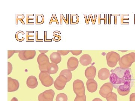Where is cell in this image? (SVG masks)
<instances>
[{
    "mask_svg": "<svg viewBox=\"0 0 135 101\" xmlns=\"http://www.w3.org/2000/svg\"><path fill=\"white\" fill-rule=\"evenodd\" d=\"M33 14H26V24H34V23H29V20H33V18H29V16H33Z\"/></svg>",
    "mask_w": 135,
    "mask_h": 101,
    "instance_id": "cell-30",
    "label": "cell"
},
{
    "mask_svg": "<svg viewBox=\"0 0 135 101\" xmlns=\"http://www.w3.org/2000/svg\"><path fill=\"white\" fill-rule=\"evenodd\" d=\"M59 67L57 64L50 63L47 69V71L50 74H55L58 72Z\"/></svg>",
    "mask_w": 135,
    "mask_h": 101,
    "instance_id": "cell-19",
    "label": "cell"
},
{
    "mask_svg": "<svg viewBox=\"0 0 135 101\" xmlns=\"http://www.w3.org/2000/svg\"><path fill=\"white\" fill-rule=\"evenodd\" d=\"M110 71L106 68H102L98 71V78L101 80H104L108 79L110 78Z\"/></svg>",
    "mask_w": 135,
    "mask_h": 101,
    "instance_id": "cell-15",
    "label": "cell"
},
{
    "mask_svg": "<svg viewBox=\"0 0 135 101\" xmlns=\"http://www.w3.org/2000/svg\"><path fill=\"white\" fill-rule=\"evenodd\" d=\"M113 85L110 82H107L103 84L100 88L99 91V94L102 97L106 98L107 95L112 92Z\"/></svg>",
    "mask_w": 135,
    "mask_h": 101,
    "instance_id": "cell-10",
    "label": "cell"
},
{
    "mask_svg": "<svg viewBox=\"0 0 135 101\" xmlns=\"http://www.w3.org/2000/svg\"><path fill=\"white\" fill-rule=\"evenodd\" d=\"M73 89L76 95L83 96L85 94V87L82 80L76 79L73 83Z\"/></svg>",
    "mask_w": 135,
    "mask_h": 101,
    "instance_id": "cell-6",
    "label": "cell"
},
{
    "mask_svg": "<svg viewBox=\"0 0 135 101\" xmlns=\"http://www.w3.org/2000/svg\"><path fill=\"white\" fill-rule=\"evenodd\" d=\"M98 24H101V20H104V24H107V15L106 14H104V18H101V17H100V16H101V15L100 14H98Z\"/></svg>",
    "mask_w": 135,
    "mask_h": 101,
    "instance_id": "cell-33",
    "label": "cell"
},
{
    "mask_svg": "<svg viewBox=\"0 0 135 101\" xmlns=\"http://www.w3.org/2000/svg\"><path fill=\"white\" fill-rule=\"evenodd\" d=\"M19 33H22V34H25L24 32H23L21 31H19L17 32V33H16V39L18 41L22 42V41H23L24 40L25 38H22V39H21V40H20L19 39H18V34Z\"/></svg>",
    "mask_w": 135,
    "mask_h": 101,
    "instance_id": "cell-35",
    "label": "cell"
},
{
    "mask_svg": "<svg viewBox=\"0 0 135 101\" xmlns=\"http://www.w3.org/2000/svg\"><path fill=\"white\" fill-rule=\"evenodd\" d=\"M109 24H111V14H109Z\"/></svg>",
    "mask_w": 135,
    "mask_h": 101,
    "instance_id": "cell-48",
    "label": "cell"
},
{
    "mask_svg": "<svg viewBox=\"0 0 135 101\" xmlns=\"http://www.w3.org/2000/svg\"><path fill=\"white\" fill-rule=\"evenodd\" d=\"M92 101H103L101 100V99H99V98H95Z\"/></svg>",
    "mask_w": 135,
    "mask_h": 101,
    "instance_id": "cell-46",
    "label": "cell"
},
{
    "mask_svg": "<svg viewBox=\"0 0 135 101\" xmlns=\"http://www.w3.org/2000/svg\"><path fill=\"white\" fill-rule=\"evenodd\" d=\"M25 16L23 14H16V24H18V20H20L22 22V24H25L24 22L23 19H24Z\"/></svg>",
    "mask_w": 135,
    "mask_h": 101,
    "instance_id": "cell-25",
    "label": "cell"
},
{
    "mask_svg": "<svg viewBox=\"0 0 135 101\" xmlns=\"http://www.w3.org/2000/svg\"><path fill=\"white\" fill-rule=\"evenodd\" d=\"M135 62V53L131 52L125 55L120 58L119 64L122 69H129L132 64Z\"/></svg>",
    "mask_w": 135,
    "mask_h": 101,
    "instance_id": "cell-2",
    "label": "cell"
},
{
    "mask_svg": "<svg viewBox=\"0 0 135 101\" xmlns=\"http://www.w3.org/2000/svg\"><path fill=\"white\" fill-rule=\"evenodd\" d=\"M120 58V56L118 53L113 51L109 52L106 55L107 65L112 68L115 67L119 61Z\"/></svg>",
    "mask_w": 135,
    "mask_h": 101,
    "instance_id": "cell-3",
    "label": "cell"
},
{
    "mask_svg": "<svg viewBox=\"0 0 135 101\" xmlns=\"http://www.w3.org/2000/svg\"><path fill=\"white\" fill-rule=\"evenodd\" d=\"M36 42H42L43 39H38V32L36 31Z\"/></svg>",
    "mask_w": 135,
    "mask_h": 101,
    "instance_id": "cell-43",
    "label": "cell"
},
{
    "mask_svg": "<svg viewBox=\"0 0 135 101\" xmlns=\"http://www.w3.org/2000/svg\"><path fill=\"white\" fill-rule=\"evenodd\" d=\"M8 75H9L12 72V66L11 63L9 62H8Z\"/></svg>",
    "mask_w": 135,
    "mask_h": 101,
    "instance_id": "cell-36",
    "label": "cell"
},
{
    "mask_svg": "<svg viewBox=\"0 0 135 101\" xmlns=\"http://www.w3.org/2000/svg\"><path fill=\"white\" fill-rule=\"evenodd\" d=\"M39 79L43 85L46 87L51 86L54 84V80L47 71H42L39 75Z\"/></svg>",
    "mask_w": 135,
    "mask_h": 101,
    "instance_id": "cell-4",
    "label": "cell"
},
{
    "mask_svg": "<svg viewBox=\"0 0 135 101\" xmlns=\"http://www.w3.org/2000/svg\"><path fill=\"white\" fill-rule=\"evenodd\" d=\"M70 52L72 54L74 55H79L81 54L82 52V50H71Z\"/></svg>",
    "mask_w": 135,
    "mask_h": 101,
    "instance_id": "cell-34",
    "label": "cell"
},
{
    "mask_svg": "<svg viewBox=\"0 0 135 101\" xmlns=\"http://www.w3.org/2000/svg\"><path fill=\"white\" fill-rule=\"evenodd\" d=\"M92 59L91 57L89 54H84L80 57V62L83 66H87L91 64Z\"/></svg>",
    "mask_w": 135,
    "mask_h": 101,
    "instance_id": "cell-17",
    "label": "cell"
},
{
    "mask_svg": "<svg viewBox=\"0 0 135 101\" xmlns=\"http://www.w3.org/2000/svg\"><path fill=\"white\" fill-rule=\"evenodd\" d=\"M33 33V31H26V42H34V40L29 39V37H33V35H29V33Z\"/></svg>",
    "mask_w": 135,
    "mask_h": 101,
    "instance_id": "cell-31",
    "label": "cell"
},
{
    "mask_svg": "<svg viewBox=\"0 0 135 101\" xmlns=\"http://www.w3.org/2000/svg\"><path fill=\"white\" fill-rule=\"evenodd\" d=\"M123 14H121V24H126V23L123 22V21H124V19H127V20H128L129 18H123Z\"/></svg>",
    "mask_w": 135,
    "mask_h": 101,
    "instance_id": "cell-44",
    "label": "cell"
},
{
    "mask_svg": "<svg viewBox=\"0 0 135 101\" xmlns=\"http://www.w3.org/2000/svg\"><path fill=\"white\" fill-rule=\"evenodd\" d=\"M55 93L52 89L46 90L38 97L39 101H53Z\"/></svg>",
    "mask_w": 135,
    "mask_h": 101,
    "instance_id": "cell-7",
    "label": "cell"
},
{
    "mask_svg": "<svg viewBox=\"0 0 135 101\" xmlns=\"http://www.w3.org/2000/svg\"><path fill=\"white\" fill-rule=\"evenodd\" d=\"M50 57L51 62L56 64L59 63L62 60L61 55L57 52H53L51 54Z\"/></svg>",
    "mask_w": 135,
    "mask_h": 101,
    "instance_id": "cell-18",
    "label": "cell"
},
{
    "mask_svg": "<svg viewBox=\"0 0 135 101\" xmlns=\"http://www.w3.org/2000/svg\"><path fill=\"white\" fill-rule=\"evenodd\" d=\"M79 64V61L77 58L74 57H70L67 62L68 69L71 71H73L77 69Z\"/></svg>",
    "mask_w": 135,
    "mask_h": 101,
    "instance_id": "cell-12",
    "label": "cell"
},
{
    "mask_svg": "<svg viewBox=\"0 0 135 101\" xmlns=\"http://www.w3.org/2000/svg\"><path fill=\"white\" fill-rule=\"evenodd\" d=\"M57 32V31H56L53 32V35L54 36H55V37H57V38L59 39V40H57L55 38H53V40L55 41L58 42L60 41L61 40V37H60V36H59V35H56V34H55Z\"/></svg>",
    "mask_w": 135,
    "mask_h": 101,
    "instance_id": "cell-37",
    "label": "cell"
},
{
    "mask_svg": "<svg viewBox=\"0 0 135 101\" xmlns=\"http://www.w3.org/2000/svg\"><path fill=\"white\" fill-rule=\"evenodd\" d=\"M11 101H18V99L16 98V97H13L12 99H11Z\"/></svg>",
    "mask_w": 135,
    "mask_h": 101,
    "instance_id": "cell-47",
    "label": "cell"
},
{
    "mask_svg": "<svg viewBox=\"0 0 135 101\" xmlns=\"http://www.w3.org/2000/svg\"><path fill=\"white\" fill-rule=\"evenodd\" d=\"M86 97L85 94H84L83 96L76 95L74 101H86Z\"/></svg>",
    "mask_w": 135,
    "mask_h": 101,
    "instance_id": "cell-27",
    "label": "cell"
},
{
    "mask_svg": "<svg viewBox=\"0 0 135 101\" xmlns=\"http://www.w3.org/2000/svg\"><path fill=\"white\" fill-rule=\"evenodd\" d=\"M69 15L68 14H66V19L64 17V16H63L62 14H60V24H62V19H64L65 22L66 24H69V18H68Z\"/></svg>",
    "mask_w": 135,
    "mask_h": 101,
    "instance_id": "cell-26",
    "label": "cell"
},
{
    "mask_svg": "<svg viewBox=\"0 0 135 101\" xmlns=\"http://www.w3.org/2000/svg\"><path fill=\"white\" fill-rule=\"evenodd\" d=\"M110 82L113 87L117 89L119 94L122 96L127 95L134 86L133 75L131 69H122L120 67L111 70Z\"/></svg>",
    "mask_w": 135,
    "mask_h": 101,
    "instance_id": "cell-1",
    "label": "cell"
},
{
    "mask_svg": "<svg viewBox=\"0 0 135 101\" xmlns=\"http://www.w3.org/2000/svg\"><path fill=\"white\" fill-rule=\"evenodd\" d=\"M112 16H114V17H115V18H114V24H117V16H120V14H112Z\"/></svg>",
    "mask_w": 135,
    "mask_h": 101,
    "instance_id": "cell-41",
    "label": "cell"
},
{
    "mask_svg": "<svg viewBox=\"0 0 135 101\" xmlns=\"http://www.w3.org/2000/svg\"><path fill=\"white\" fill-rule=\"evenodd\" d=\"M134 24H135V14H134Z\"/></svg>",
    "mask_w": 135,
    "mask_h": 101,
    "instance_id": "cell-49",
    "label": "cell"
},
{
    "mask_svg": "<svg viewBox=\"0 0 135 101\" xmlns=\"http://www.w3.org/2000/svg\"><path fill=\"white\" fill-rule=\"evenodd\" d=\"M39 51L42 54H45V53L48 52L49 50H39Z\"/></svg>",
    "mask_w": 135,
    "mask_h": 101,
    "instance_id": "cell-45",
    "label": "cell"
},
{
    "mask_svg": "<svg viewBox=\"0 0 135 101\" xmlns=\"http://www.w3.org/2000/svg\"><path fill=\"white\" fill-rule=\"evenodd\" d=\"M106 99L107 101H118L117 94L112 92L107 95Z\"/></svg>",
    "mask_w": 135,
    "mask_h": 101,
    "instance_id": "cell-22",
    "label": "cell"
},
{
    "mask_svg": "<svg viewBox=\"0 0 135 101\" xmlns=\"http://www.w3.org/2000/svg\"><path fill=\"white\" fill-rule=\"evenodd\" d=\"M96 74V68L93 65L88 67L85 71V77L88 79H94Z\"/></svg>",
    "mask_w": 135,
    "mask_h": 101,
    "instance_id": "cell-13",
    "label": "cell"
},
{
    "mask_svg": "<svg viewBox=\"0 0 135 101\" xmlns=\"http://www.w3.org/2000/svg\"><path fill=\"white\" fill-rule=\"evenodd\" d=\"M129 101H135V93H133L130 95Z\"/></svg>",
    "mask_w": 135,
    "mask_h": 101,
    "instance_id": "cell-39",
    "label": "cell"
},
{
    "mask_svg": "<svg viewBox=\"0 0 135 101\" xmlns=\"http://www.w3.org/2000/svg\"><path fill=\"white\" fill-rule=\"evenodd\" d=\"M44 22V17L42 14H36V24H41Z\"/></svg>",
    "mask_w": 135,
    "mask_h": 101,
    "instance_id": "cell-23",
    "label": "cell"
},
{
    "mask_svg": "<svg viewBox=\"0 0 135 101\" xmlns=\"http://www.w3.org/2000/svg\"><path fill=\"white\" fill-rule=\"evenodd\" d=\"M59 75H63L67 78L68 82H69L72 78V73L71 71L68 69H64L62 70L60 73Z\"/></svg>",
    "mask_w": 135,
    "mask_h": 101,
    "instance_id": "cell-20",
    "label": "cell"
},
{
    "mask_svg": "<svg viewBox=\"0 0 135 101\" xmlns=\"http://www.w3.org/2000/svg\"><path fill=\"white\" fill-rule=\"evenodd\" d=\"M37 61L41 72L47 71L48 66L50 63L48 57L45 54L41 53L38 56Z\"/></svg>",
    "mask_w": 135,
    "mask_h": 101,
    "instance_id": "cell-5",
    "label": "cell"
},
{
    "mask_svg": "<svg viewBox=\"0 0 135 101\" xmlns=\"http://www.w3.org/2000/svg\"><path fill=\"white\" fill-rule=\"evenodd\" d=\"M53 22H56L57 24H59L57 18L56 16V15L55 14H53V15H52L51 19H50V22L49 24H51V23H52Z\"/></svg>",
    "mask_w": 135,
    "mask_h": 101,
    "instance_id": "cell-29",
    "label": "cell"
},
{
    "mask_svg": "<svg viewBox=\"0 0 135 101\" xmlns=\"http://www.w3.org/2000/svg\"><path fill=\"white\" fill-rule=\"evenodd\" d=\"M27 86L31 89L36 88L38 85V82L36 77L34 76H29L26 80Z\"/></svg>",
    "mask_w": 135,
    "mask_h": 101,
    "instance_id": "cell-16",
    "label": "cell"
},
{
    "mask_svg": "<svg viewBox=\"0 0 135 101\" xmlns=\"http://www.w3.org/2000/svg\"><path fill=\"white\" fill-rule=\"evenodd\" d=\"M86 84L87 89L90 93H94L97 89L98 84L96 81L94 79L88 80Z\"/></svg>",
    "mask_w": 135,
    "mask_h": 101,
    "instance_id": "cell-14",
    "label": "cell"
},
{
    "mask_svg": "<svg viewBox=\"0 0 135 101\" xmlns=\"http://www.w3.org/2000/svg\"><path fill=\"white\" fill-rule=\"evenodd\" d=\"M97 14H95V17H94V19H93V17H92V15H91V19L92 20V24H95V23L96 20Z\"/></svg>",
    "mask_w": 135,
    "mask_h": 101,
    "instance_id": "cell-40",
    "label": "cell"
},
{
    "mask_svg": "<svg viewBox=\"0 0 135 101\" xmlns=\"http://www.w3.org/2000/svg\"><path fill=\"white\" fill-rule=\"evenodd\" d=\"M36 54L35 50H20L18 53V57L21 60L26 61L33 59Z\"/></svg>",
    "mask_w": 135,
    "mask_h": 101,
    "instance_id": "cell-8",
    "label": "cell"
},
{
    "mask_svg": "<svg viewBox=\"0 0 135 101\" xmlns=\"http://www.w3.org/2000/svg\"><path fill=\"white\" fill-rule=\"evenodd\" d=\"M57 53L60 55L65 56L67 55L68 53L70 52V50H58L57 51Z\"/></svg>",
    "mask_w": 135,
    "mask_h": 101,
    "instance_id": "cell-32",
    "label": "cell"
},
{
    "mask_svg": "<svg viewBox=\"0 0 135 101\" xmlns=\"http://www.w3.org/2000/svg\"><path fill=\"white\" fill-rule=\"evenodd\" d=\"M56 101H67L68 97L66 94L60 93L57 95Z\"/></svg>",
    "mask_w": 135,
    "mask_h": 101,
    "instance_id": "cell-24",
    "label": "cell"
},
{
    "mask_svg": "<svg viewBox=\"0 0 135 101\" xmlns=\"http://www.w3.org/2000/svg\"><path fill=\"white\" fill-rule=\"evenodd\" d=\"M19 82L16 79H14L10 77L8 78V91L12 92L16 91L19 89Z\"/></svg>",
    "mask_w": 135,
    "mask_h": 101,
    "instance_id": "cell-11",
    "label": "cell"
},
{
    "mask_svg": "<svg viewBox=\"0 0 135 101\" xmlns=\"http://www.w3.org/2000/svg\"><path fill=\"white\" fill-rule=\"evenodd\" d=\"M20 50H8V58L9 59L15 53H19L20 52Z\"/></svg>",
    "mask_w": 135,
    "mask_h": 101,
    "instance_id": "cell-28",
    "label": "cell"
},
{
    "mask_svg": "<svg viewBox=\"0 0 135 101\" xmlns=\"http://www.w3.org/2000/svg\"><path fill=\"white\" fill-rule=\"evenodd\" d=\"M44 41L45 42H51V39H47V32H44Z\"/></svg>",
    "mask_w": 135,
    "mask_h": 101,
    "instance_id": "cell-42",
    "label": "cell"
},
{
    "mask_svg": "<svg viewBox=\"0 0 135 101\" xmlns=\"http://www.w3.org/2000/svg\"><path fill=\"white\" fill-rule=\"evenodd\" d=\"M79 22V17L76 14H70V24H76Z\"/></svg>",
    "mask_w": 135,
    "mask_h": 101,
    "instance_id": "cell-21",
    "label": "cell"
},
{
    "mask_svg": "<svg viewBox=\"0 0 135 101\" xmlns=\"http://www.w3.org/2000/svg\"><path fill=\"white\" fill-rule=\"evenodd\" d=\"M84 17L85 18V21H86V24H89V22L90 21V19L91 18V15L92 14H89V16L88 18L87 19L86 18V14H84Z\"/></svg>",
    "mask_w": 135,
    "mask_h": 101,
    "instance_id": "cell-38",
    "label": "cell"
},
{
    "mask_svg": "<svg viewBox=\"0 0 135 101\" xmlns=\"http://www.w3.org/2000/svg\"><path fill=\"white\" fill-rule=\"evenodd\" d=\"M67 82V79L63 75H59L54 82V87L57 90H62L65 87Z\"/></svg>",
    "mask_w": 135,
    "mask_h": 101,
    "instance_id": "cell-9",
    "label": "cell"
}]
</instances>
